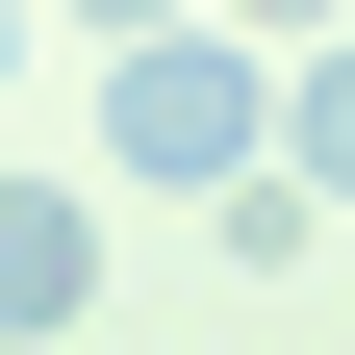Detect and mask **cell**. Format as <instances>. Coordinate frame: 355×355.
Segmentation results:
<instances>
[{"instance_id": "4", "label": "cell", "mask_w": 355, "mask_h": 355, "mask_svg": "<svg viewBox=\"0 0 355 355\" xmlns=\"http://www.w3.org/2000/svg\"><path fill=\"white\" fill-rule=\"evenodd\" d=\"M279 153L355 203V26H304V51H279Z\"/></svg>"}, {"instance_id": "5", "label": "cell", "mask_w": 355, "mask_h": 355, "mask_svg": "<svg viewBox=\"0 0 355 355\" xmlns=\"http://www.w3.org/2000/svg\"><path fill=\"white\" fill-rule=\"evenodd\" d=\"M51 26H76V51H127V26H178V0H51Z\"/></svg>"}, {"instance_id": "6", "label": "cell", "mask_w": 355, "mask_h": 355, "mask_svg": "<svg viewBox=\"0 0 355 355\" xmlns=\"http://www.w3.org/2000/svg\"><path fill=\"white\" fill-rule=\"evenodd\" d=\"M229 26H279V51H304V26H355V0H229Z\"/></svg>"}, {"instance_id": "7", "label": "cell", "mask_w": 355, "mask_h": 355, "mask_svg": "<svg viewBox=\"0 0 355 355\" xmlns=\"http://www.w3.org/2000/svg\"><path fill=\"white\" fill-rule=\"evenodd\" d=\"M0 102H26V0H0Z\"/></svg>"}, {"instance_id": "1", "label": "cell", "mask_w": 355, "mask_h": 355, "mask_svg": "<svg viewBox=\"0 0 355 355\" xmlns=\"http://www.w3.org/2000/svg\"><path fill=\"white\" fill-rule=\"evenodd\" d=\"M254 153H279V26L178 0V26L102 51V203H203V178H254Z\"/></svg>"}, {"instance_id": "2", "label": "cell", "mask_w": 355, "mask_h": 355, "mask_svg": "<svg viewBox=\"0 0 355 355\" xmlns=\"http://www.w3.org/2000/svg\"><path fill=\"white\" fill-rule=\"evenodd\" d=\"M102 254H127L102 153H76V178H0V355H51V330H102Z\"/></svg>"}, {"instance_id": "3", "label": "cell", "mask_w": 355, "mask_h": 355, "mask_svg": "<svg viewBox=\"0 0 355 355\" xmlns=\"http://www.w3.org/2000/svg\"><path fill=\"white\" fill-rule=\"evenodd\" d=\"M203 254H229V279H304V254H330V178H304V153L203 178Z\"/></svg>"}]
</instances>
